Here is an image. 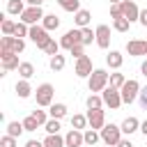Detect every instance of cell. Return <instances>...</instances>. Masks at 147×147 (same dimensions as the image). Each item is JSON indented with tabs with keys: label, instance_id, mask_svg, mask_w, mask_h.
I'll list each match as a JSON object with an SVG mask.
<instances>
[{
	"label": "cell",
	"instance_id": "6da1fadb",
	"mask_svg": "<svg viewBox=\"0 0 147 147\" xmlns=\"http://www.w3.org/2000/svg\"><path fill=\"white\" fill-rule=\"evenodd\" d=\"M108 80H110V74H106V69H94L92 76L87 78V87L90 92H103L108 87Z\"/></svg>",
	"mask_w": 147,
	"mask_h": 147
},
{
	"label": "cell",
	"instance_id": "4316f807",
	"mask_svg": "<svg viewBox=\"0 0 147 147\" xmlns=\"http://www.w3.org/2000/svg\"><path fill=\"white\" fill-rule=\"evenodd\" d=\"M113 28H115L117 32H126V30L131 28V21H129V18H124V16H119V18H113Z\"/></svg>",
	"mask_w": 147,
	"mask_h": 147
},
{
	"label": "cell",
	"instance_id": "b9f144b4",
	"mask_svg": "<svg viewBox=\"0 0 147 147\" xmlns=\"http://www.w3.org/2000/svg\"><path fill=\"white\" fill-rule=\"evenodd\" d=\"M83 46H85V44H76V46L69 51V55H74L76 60H78V57H83V55H85V53H83Z\"/></svg>",
	"mask_w": 147,
	"mask_h": 147
},
{
	"label": "cell",
	"instance_id": "44dd1931",
	"mask_svg": "<svg viewBox=\"0 0 147 147\" xmlns=\"http://www.w3.org/2000/svg\"><path fill=\"white\" fill-rule=\"evenodd\" d=\"M41 25H44L48 32H51V30H57V28H60V18H57L55 14H46V16L41 18Z\"/></svg>",
	"mask_w": 147,
	"mask_h": 147
},
{
	"label": "cell",
	"instance_id": "74e56055",
	"mask_svg": "<svg viewBox=\"0 0 147 147\" xmlns=\"http://www.w3.org/2000/svg\"><path fill=\"white\" fill-rule=\"evenodd\" d=\"M23 126H25V131H37V126H39V122L34 119V115H28V117L23 119Z\"/></svg>",
	"mask_w": 147,
	"mask_h": 147
},
{
	"label": "cell",
	"instance_id": "8d00e7d4",
	"mask_svg": "<svg viewBox=\"0 0 147 147\" xmlns=\"http://www.w3.org/2000/svg\"><path fill=\"white\" fill-rule=\"evenodd\" d=\"M108 83H110L113 87H117V90H119V87L126 83V78H124L122 74H110V80H108Z\"/></svg>",
	"mask_w": 147,
	"mask_h": 147
},
{
	"label": "cell",
	"instance_id": "f6af8a7d",
	"mask_svg": "<svg viewBox=\"0 0 147 147\" xmlns=\"http://www.w3.org/2000/svg\"><path fill=\"white\" fill-rule=\"evenodd\" d=\"M25 147H44V142H39V140H28Z\"/></svg>",
	"mask_w": 147,
	"mask_h": 147
},
{
	"label": "cell",
	"instance_id": "816d5d0a",
	"mask_svg": "<svg viewBox=\"0 0 147 147\" xmlns=\"http://www.w3.org/2000/svg\"><path fill=\"white\" fill-rule=\"evenodd\" d=\"M119 2H122V0H110V5H119Z\"/></svg>",
	"mask_w": 147,
	"mask_h": 147
},
{
	"label": "cell",
	"instance_id": "484cf974",
	"mask_svg": "<svg viewBox=\"0 0 147 147\" xmlns=\"http://www.w3.org/2000/svg\"><path fill=\"white\" fill-rule=\"evenodd\" d=\"M57 5H60L64 11H74V14L80 9V0H57Z\"/></svg>",
	"mask_w": 147,
	"mask_h": 147
},
{
	"label": "cell",
	"instance_id": "ab89813d",
	"mask_svg": "<svg viewBox=\"0 0 147 147\" xmlns=\"http://www.w3.org/2000/svg\"><path fill=\"white\" fill-rule=\"evenodd\" d=\"M0 147H16V138L9 136V133L2 136V138H0Z\"/></svg>",
	"mask_w": 147,
	"mask_h": 147
},
{
	"label": "cell",
	"instance_id": "d6a6232c",
	"mask_svg": "<svg viewBox=\"0 0 147 147\" xmlns=\"http://www.w3.org/2000/svg\"><path fill=\"white\" fill-rule=\"evenodd\" d=\"M85 124H90L87 122V115H74L71 117V129H78L80 131V129H85Z\"/></svg>",
	"mask_w": 147,
	"mask_h": 147
},
{
	"label": "cell",
	"instance_id": "5b68a950",
	"mask_svg": "<svg viewBox=\"0 0 147 147\" xmlns=\"http://www.w3.org/2000/svg\"><path fill=\"white\" fill-rule=\"evenodd\" d=\"M101 96H103V106H108V108H119L124 101H122V92L117 90V87H113V85H108L103 92H101Z\"/></svg>",
	"mask_w": 147,
	"mask_h": 147
},
{
	"label": "cell",
	"instance_id": "f546056e",
	"mask_svg": "<svg viewBox=\"0 0 147 147\" xmlns=\"http://www.w3.org/2000/svg\"><path fill=\"white\" fill-rule=\"evenodd\" d=\"M60 48H62V46H60V44H57L55 39H51V41H48V44H46V46H44L41 51H44L46 55H51V57H53V55H57V53H60Z\"/></svg>",
	"mask_w": 147,
	"mask_h": 147
},
{
	"label": "cell",
	"instance_id": "d590c367",
	"mask_svg": "<svg viewBox=\"0 0 147 147\" xmlns=\"http://www.w3.org/2000/svg\"><path fill=\"white\" fill-rule=\"evenodd\" d=\"M44 129H46V133H57V131H60V119L51 117V119L44 124Z\"/></svg>",
	"mask_w": 147,
	"mask_h": 147
},
{
	"label": "cell",
	"instance_id": "f5cc1de1",
	"mask_svg": "<svg viewBox=\"0 0 147 147\" xmlns=\"http://www.w3.org/2000/svg\"><path fill=\"white\" fill-rule=\"evenodd\" d=\"M103 147H113V145H103Z\"/></svg>",
	"mask_w": 147,
	"mask_h": 147
},
{
	"label": "cell",
	"instance_id": "7402d4cb",
	"mask_svg": "<svg viewBox=\"0 0 147 147\" xmlns=\"http://www.w3.org/2000/svg\"><path fill=\"white\" fill-rule=\"evenodd\" d=\"M16 94H18V96H21V99H28V96H30V94H32V87H30V83H28V80H25V78H23V80H18V83H16Z\"/></svg>",
	"mask_w": 147,
	"mask_h": 147
},
{
	"label": "cell",
	"instance_id": "ba28073f",
	"mask_svg": "<svg viewBox=\"0 0 147 147\" xmlns=\"http://www.w3.org/2000/svg\"><path fill=\"white\" fill-rule=\"evenodd\" d=\"M44 16H46V14H44L41 7H32V5H30V7H25V11L21 14V21L28 23V25H34V23H39Z\"/></svg>",
	"mask_w": 147,
	"mask_h": 147
},
{
	"label": "cell",
	"instance_id": "30bf717a",
	"mask_svg": "<svg viewBox=\"0 0 147 147\" xmlns=\"http://www.w3.org/2000/svg\"><path fill=\"white\" fill-rule=\"evenodd\" d=\"M92 60L87 57V55H83V57H78L76 60V69H74V74L78 76V78H90L92 76Z\"/></svg>",
	"mask_w": 147,
	"mask_h": 147
},
{
	"label": "cell",
	"instance_id": "7c38bea8",
	"mask_svg": "<svg viewBox=\"0 0 147 147\" xmlns=\"http://www.w3.org/2000/svg\"><path fill=\"white\" fill-rule=\"evenodd\" d=\"M87 122H90V129H96L101 131L106 126V113L99 108V110H87Z\"/></svg>",
	"mask_w": 147,
	"mask_h": 147
},
{
	"label": "cell",
	"instance_id": "1f68e13d",
	"mask_svg": "<svg viewBox=\"0 0 147 147\" xmlns=\"http://www.w3.org/2000/svg\"><path fill=\"white\" fill-rule=\"evenodd\" d=\"M103 106V96H96V94H90L87 96V108L90 110H99Z\"/></svg>",
	"mask_w": 147,
	"mask_h": 147
},
{
	"label": "cell",
	"instance_id": "f35d334b",
	"mask_svg": "<svg viewBox=\"0 0 147 147\" xmlns=\"http://www.w3.org/2000/svg\"><path fill=\"white\" fill-rule=\"evenodd\" d=\"M14 30H16V23L9 18H2V34H14Z\"/></svg>",
	"mask_w": 147,
	"mask_h": 147
},
{
	"label": "cell",
	"instance_id": "7dc6e473",
	"mask_svg": "<svg viewBox=\"0 0 147 147\" xmlns=\"http://www.w3.org/2000/svg\"><path fill=\"white\" fill-rule=\"evenodd\" d=\"M140 23L147 28V9H142V11H140Z\"/></svg>",
	"mask_w": 147,
	"mask_h": 147
},
{
	"label": "cell",
	"instance_id": "8fae6325",
	"mask_svg": "<svg viewBox=\"0 0 147 147\" xmlns=\"http://www.w3.org/2000/svg\"><path fill=\"white\" fill-rule=\"evenodd\" d=\"M119 7H122V16H124V18H129L131 23H133V21H140V9H138V5H136L133 0H122Z\"/></svg>",
	"mask_w": 147,
	"mask_h": 147
},
{
	"label": "cell",
	"instance_id": "e575fe53",
	"mask_svg": "<svg viewBox=\"0 0 147 147\" xmlns=\"http://www.w3.org/2000/svg\"><path fill=\"white\" fill-rule=\"evenodd\" d=\"M28 34H30V25L23 23V21H18L16 23V30H14V37H28Z\"/></svg>",
	"mask_w": 147,
	"mask_h": 147
},
{
	"label": "cell",
	"instance_id": "4dcf8cb0",
	"mask_svg": "<svg viewBox=\"0 0 147 147\" xmlns=\"http://www.w3.org/2000/svg\"><path fill=\"white\" fill-rule=\"evenodd\" d=\"M64 62H67V60H64V55H60V53H57V55H53V57H51V69H53V71H62V69H64Z\"/></svg>",
	"mask_w": 147,
	"mask_h": 147
},
{
	"label": "cell",
	"instance_id": "bcb514c9",
	"mask_svg": "<svg viewBox=\"0 0 147 147\" xmlns=\"http://www.w3.org/2000/svg\"><path fill=\"white\" fill-rule=\"evenodd\" d=\"M115 147H133V145H131V140H124V138H122V140H119Z\"/></svg>",
	"mask_w": 147,
	"mask_h": 147
},
{
	"label": "cell",
	"instance_id": "ee69618b",
	"mask_svg": "<svg viewBox=\"0 0 147 147\" xmlns=\"http://www.w3.org/2000/svg\"><path fill=\"white\" fill-rule=\"evenodd\" d=\"M110 16H113V18H119V16H122V7H119V5H110Z\"/></svg>",
	"mask_w": 147,
	"mask_h": 147
},
{
	"label": "cell",
	"instance_id": "7bdbcfd3",
	"mask_svg": "<svg viewBox=\"0 0 147 147\" xmlns=\"http://www.w3.org/2000/svg\"><path fill=\"white\" fill-rule=\"evenodd\" d=\"M32 115H34V119H37V122H39V126H41V124H46V122H48V115H46V113H44V110H34V113H32Z\"/></svg>",
	"mask_w": 147,
	"mask_h": 147
},
{
	"label": "cell",
	"instance_id": "9a60e30c",
	"mask_svg": "<svg viewBox=\"0 0 147 147\" xmlns=\"http://www.w3.org/2000/svg\"><path fill=\"white\" fill-rule=\"evenodd\" d=\"M94 32H96V39H94L96 46H99V48H108V46H110V28H108V25H99Z\"/></svg>",
	"mask_w": 147,
	"mask_h": 147
},
{
	"label": "cell",
	"instance_id": "603a6c76",
	"mask_svg": "<svg viewBox=\"0 0 147 147\" xmlns=\"http://www.w3.org/2000/svg\"><path fill=\"white\" fill-rule=\"evenodd\" d=\"M48 108H51V110H48V115H51V117H55V119H62V117L67 115V106H64V103H51Z\"/></svg>",
	"mask_w": 147,
	"mask_h": 147
},
{
	"label": "cell",
	"instance_id": "83f0119b",
	"mask_svg": "<svg viewBox=\"0 0 147 147\" xmlns=\"http://www.w3.org/2000/svg\"><path fill=\"white\" fill-rule=\"evenodd\" d=\"M23 131H25L23 122H9V124H7V133H9V136H14V138H18Z\"/></svg>",
	"mask_w": 147,
	"mask_h": 147
},
{
	"label": "cell",
	"instance_id": "f907efd6",
	"mask_svg": "<svg viewBox=\"0 0 147 147\" xmlns=\"http://www.w3.org/2000/svg\"><path fill=\"white\" fill-rule=\"evenodd\" d=\"M140 71H142V76H145V78H147V60H145V62H142V64H140Z\"/></svg>",
	"mask_w": 147,
	"mask_h": 147
},
{
	"label": "cell",
	"instance_id": "ac0fdd59",
	"mask_svg": "<svg viewBox=\"0 0 147 147\" xmlns=\"http://www.w3.org/2000/svg\"><path fill=\"white\" fill-rule=\"evenodd\" d=\"M136 131H140V122H138L136 117H126V119L122 122V133L131 136V133H136Z\"/></svg>",
	"mask_w": 147,
	"mask_h": 147
},
{
	"label": "cell",
	"instance_id": "2e32d148",
	"mask_svg": "<svg viewBox=\"0 0 147 147\" xmlns=\"http://www.w3.org/2000/svg\"><path fill=\"white\" fill-rule=\"evenodd\" d=\"M64 145H67V147H83V145H85V136H83L78 129H71V131L64 136Z\"/></svg>",
	"mask_w": 147,
	"mask_h": 147
},
{
	"label": "cell",
	"instance_id": "5bb4252c",
	"mask_svg": "<svg viewBox=\"0 0 147 147\" xmlns=\"http://www.w3.org/2000/svg\"><path fill=\"white\" fill-rule=\"evenodd\" d=\"M145 51H147V41L145 39H131V41H126V53L129 55L140 57V55H145Z\"/></svg>",
	"mask_w": 147,
	"mask_h": 147
},
{
	"label": "cell",
	"instance_id": "60d3db41",
	"mask_svg": "<svg viewBox=\"0 0 147 147\" xmlns=\"http://www.w3.org/2000/svg\"><path fill=\"white\" fill-rule=\"evenodd\" d=\"M138 101H140V108H142V110H147V85L140 90V94H138Z\"/></svg>",
	"mask_w": 147,
	"mask_h": 147
},
{
	"label": "cell",
	"instance_id": "681fc988",
	"mask_svg": "<svg viewBox=\"0 0 147 147\" xmlns=\"http://www.w3.org/2000/svg\"><path fill=\"white\" fill-rule=\"evenodd\" d=\"M140 131H142V136L147 138V119H145V122H140Z\"/></svg>",
	"mask_w": 147,
	"mask_h": 147
},
{
	"label": "cell",
	"instance_id": "836d02e7",
	"mask_svg": "<svg viewBox=\"0 0 147 147\" xmlns=\"http://www.w3.org/2000/svg\"><path fill=\"white\" fill-rule=\"evenodd\" d=\"M92 39H96V32H92L90 28H80V41L87 46V44H92Z\"/></svg>",
	"mask_w": 147,
	"mask_h": 147
},
{
	"label": "cell",
	"instance_id": "277c9868",
	"mask_svg": "<svg viewBox=\"0 0 147 147\" xmlns=\"http://www.w3.org/2000/svg\"><path fill=\"white\" fill-rule=\"evenodd\" d=\"M53 85L51 83H41L39 87H37V92H34V99H37V106H41V108H46V106H51L53 103Z\"/></svg>",
	"mask_w": 147,
	"mask_h": 147
},
{
	"label": "cell",
	"instance_id": "3957f363",
	"mask_svg": "<svg viewBox=\"0 0 147 147\" xmlns=\"http://www.w3.org/2000/svg\"><path fill=\"white\" fill-rule=\"evenodd\" d=\"M101 140H103V145H117L119 140H122V126H115V124H106L101 131Z\"/></svg>",
	"mask_w": 147,
	"mask_h": 147
},
{
	"label": "cell",
	"instance_id": "d6986e66",
	"mask_svg": "<svg viewBox=\"0 0 147 147\" xmlns=\"http://www.w3.org/2000/svg\"><path fill=\"white\" fill-rule=\"evenodd\" d=\"M44 147H67V145H64V138H62V136L48 133V136L44 138Z\"/></svg>",
	"mask_w": 147,
	"mask_h": 147
},
{
	"label": "cell",
	"instance_id": "ffe728a7",
	"mask_svg": "<svg viewBox=\"0 0 147 147\" xmlns=\"http://www.w3.org/2000/svg\"><path fill=\"white\" fill-rule=\"evenodd\" d=\"M90 18H92V14H90L87 9H78V11H76V16H74V21H76V25H78V28H87Z\"/></svg>",
	"mask_w": 147,
	"mask_h": 147
},
{
	"label": "cell",
	"instance_id": "4fadbf2b",
	"mask_svg": "<svg viewBox=\"0 0 147 147\" xmlns=\"http://www.w3.org/2000/svg\"><path fill=\"white\" fill-rule=\"evenodd\" d=\"M76 44H83V41H80V30H67L64 37L60 39V46L67 48V51H71Z\"/></svg>",
	"mask_w": 147,
	"mask_h": 147
},
{
	"label": "cell",
	"instance_id": "c3c4849f",
	"mask_svg": "<svg viewBox=\"0 0 147 147\" xmlns=\"http://www.w3.org/2000/svg\"><path fill=\"white\" fill-rule=\"evenodd\" d=\"M25 2H28V5H32V7H41L46 0H25Z\"/></svg>",
	"mask_w": 147,
	"mask_h": 147
},
{
	"label": "cell",
	"instance_id": "9c48e42d",
	"mask_svg": "<svg viewBox=\"0 0 147 147\" xmlns=\"http://www.w3.org/2000/svg\"><path fill=\"white\" fill-rule=\"evenodd\" d=\"M0 62H2V69H5V71H14V69L21 67V62H18V53L2 51V48H0Z\"/></svg>",
	"mask_w": 147,
	"mask_h": 147
},
{
	"label": "cell",
	"instance_id": "52a82bcc",
	"mask_svg": "<svg viewBox=\"0 0 147 147\" xmlns=\"http://www.w3.org/2000/svg\"><path fill=\"white\" fill-rule=\"evenodd\" d=\"M34 44H37V48H44L48 41H51V37H48V30L44 28V25H30V34H28Z\"/></svg>",
	"mask_w": 147,
	"mask_h": 147
},
{
	"label": "cell",
	"instance_id": "f1b7e54d",
	"mask_svg": "<svg viewBox=\"0 0 147 147\" xmlns=\"http://www.w3.org/2000/svg\"><path fill=\"white\" fill-rule=\"evenodd\" d=\"M83 136H85V145H90V147H92V145H96V142H99V138H101V133H96V129H87Z\"/></svg>",
	"mask_w": 147,
	"mask_h": 147
},
{
	"label": "cell",
	"instance_id": "7a4b0ae2",
	"mask_svg": "<svg viewBox=\"0 0 147 147\" xmlns=\"http://www.w3.org/2000/svg\"><path fill=\"white\" fill-rule=\"evenodd\" d=\"M140 83L136 80V78H129L122 87H119V92H122V101L124 103H133L136 99H138V94H140Z\"/></svg>",
	"mask_w": 147,
	"mask_h": 147
},
{
	"label": "cell",
	"instance_id": "8992f818",
	"mask_svg": "<svg viewBox=\"0 0 147 147\" xmlns=\"http://www.w3.org/2000/svg\"><path fill=\"white\" fill-rule=\"evenodd\" d=\"M0 48L2 51H11V53H23L25 51V41L21 37H14V34H5L0 39Z\"/></svg>",
	"mask_w": 147,
	"mask_h": 147
},
{
	"label": "cell",
	"instance_id": "e0dca14e",
	"mask_svg": "<svg viewBox=\"0 0 147 147\" xmlns=\"http://www.w3.org/2000/svg\"><path fill=\"white\" fill-rule=\"evenodd\" d=\"M122 62H124V57H122V53H119V51H110V53L106 55V64H108L110 69H119V67H122Z\"/></svg>",
	"mask_w": 147,
	"mask_h": 147
},
{
	"label": "cell",
	"instance_id": "cb8c5ba5",
	"mask_svg": "<svg viewBox=\"0 0 147 147\" xmlns=\"http://www.w3.org/2000/svg\"><path fill=\"white\" fill-rule=\"evenodd\" d=\"M7 11L9 14H23L25 11V5H23V0H7Z\"/></svg>",
	"mask_w": 147,
	"mask_h": 147
},
{
	"label": "cell",
	"instance_id": "d4e9b609",
	"mask_svg": "<svg viewBox=\"0 0 147 147\" xmlns=\"http://www.w3.org/2000/svg\"><path fill=\"white\" fill-rule=\"evenodd\" d=\"M18 74H21V78H32L34 76V64L32 62H21V67H18Z\"/></svg>",
	"mask_w": 147,
	"mask_h": 147
},
{
	"label": "cell",
	"instance_id": "db71d44e",
	"mask_svg": "<svg viewBox=\"0 0 147 147\" xmlns=\"http://www.w3.org/2000/svg\"><path fill=\"white\" fill-rule=\"evenodd\" d=\"M145 55H147V51H145Z\"/></svg>",
	"mask_w": 147,
	"mask_h": 147
}]
</instances>
